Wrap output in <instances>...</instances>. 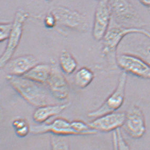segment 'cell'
<instances>
[{
  "mask_svg": "<svg viewBox=\"0 0 150 150\" xmlns=\"http://www.w3.org/2000/svg\"><path fill=\"white\" fill-rule=\"evenodd\" d=\"M132 34H141L150 39V32L144 28L126 27L118 25L116 23L111 27L109 26L103 39L102 55L111 64L116 65L118 46L124 37Z\"/></svg>",
  "mask_w": 150,
  "mask_h": 150,
  "instance_id": "obj_2",
  "label": "cell"
},
{
  "mask_svg": "<svg viewBox=\"0 0 150 150\" xmlns=\"http://www.w3.org/2000/svg\"><path fill=\"white\" fill-rule=\"evenodd\" d=\"M127 80V74L122 71L120 74L117 86L114 91L99 108L89 112L88 117L96 118L106 114L117 111L122 106L125 100Z\"/></svg>",
  "mask_w": 150,
  "mask_h": 150,
  "instance_id": "obj_6",
  "label": "cell"
},
{
  "mask_svg": "<svg viewBox=\"0 0 150 150\" xmlns=\"http://www.w3.org/2000/svg\"><path fill=\"white\" fill-rule=\"evenodd\" d=\"M37 64V60L34 56L27 54L11 59L3 69L7 75L23 76Z\"/></svg>",
  "mask_w": 150,
  "mask_h": 150,
  "instance_id": "obj_13",
  "label": "cell"
},
{
  "mask_svg": "<svg viewBox=\"0 0 150 150\" xmlns=\"http://www.w3.org/2000/svg\"><path fill=\"white\" fill-rule=\"evenodd\" d=\"M55 100L64 101L69 95V87L61 70L55 64H52L50 77L45 84Z\"/></svg>",
  "mask_w": 150,
  "mask_h": 150,
  "instance_id": "obj_10",
  "label": "cell"
},
{
  "mask_svg": "<svg viewBox=\"0 0 150 150\" xmlns=\"http://www.w3.org/2000/svg\"><path fill=\"white\" fill-rule=\"evenodd\" d=\"M6 80L9 85L27 103L36 107L54 104L47 87L23 76L6 75Z\"/></svg>",
  "mask_w": 150,
  "mask_h": 150,
  "instance_id": "obj_1",
  "label": "cell"
},
{
  "mask_svg": "<svg viewBox=\"0 0 150 150\" xmlns=\"http://www.w3.org/2000/svg\"><path fill=\"white\" fill-rule=\"evenodd\" d=\"M70 105V103L63 104L54 103L37 107L33 114V119L38 124H43L51 117L62 113Z\"/></svg>",
  "mask_w": 150,
  "mask_h": 150,
  "instance_id": "obj_14",
  "label": "cell"
},
{
  "mask_svg": "<svg viewBox=\"0 0 150 150\" xmlns=\"http://www.w3.org/2000/svg\"><path fill=\"white\" fill-rule=\"evenodd\" d=\"M111 18L109 0H100L96 8L92 28V36L95 40H103L109 28Z\"/></svg>",
  "mask_w": 150,
  "mask_h": 150,
  "instance_id": "obj_9",
  "label": "cell"
},
{
  "mask_svg": "<svg viewBox=\"0 0 150 150\" xmlns=\"http://www.w3.org/2000/svg\"><path fill=\"white\" fill-rule=\"evenodd\" d=\"M71 125L78 135H91L96 134L98 132L92 129L88 124L79 120H73L71 122Z\"/></svg>",
  "mask_w": 150,
  "mask_h": 150,
  "instance_id": "obj_18",
  "label": "cell"
},
{
  "mask_svg": "<svg viewBox=\"0 0 150 150\" xmlns=\"http://www.w3.org/2000/svg\"><path fill=\"white\" fill-rule=\"evenodd\" d=\"M111 17L114 22L126 27L142 28L144 25L130 0H109Z\"/></svg>",
  "mask_w": 150,
  "mask_h": 150,
  "instance_id": "obj_3",
  "label": "cell"
},
{
  "mask_svg": "<svg viewBox=\"0 0 150 150\" xmlns=\"http://www.w3.org/2000/svg\"><path fill=\"white\" fill-rule=\"evenodd\" d=\"M52 69V64H37L23 76L38 83L46 84L50 77Z\"/></svg>",
  "mask_w": 150,
  "mask_h": 150,
  "instance_id": "obj_15",
  "label": "cell"
},
{
  "mask_svg": "<svg viewBox=\"0 0 150 150\" xmlns=\"http://www.w3.org/2000/svg\"><path fill=\"white\" fill-rule=\"evenodd\" d=\"M59 63L61 70L67 75L72 74L74 72L78 67L75 58L67 50H62L59 57Z\"/></svg>",
  "mask_w": 150,
  "mask_h": 150,
  "instance_id": "obj_16",
  "label": "cell"
},
{
  "mask_svg": "<svg viewBox=\"0 0 150 150\" xmlns=\"http://www.w3.org/2000/svg\"><path fill=\"white\" fill-rule=\"evenodd\" d=\"M124 131L133 139H139L144 135L146 131L144 115L142 109L136 105L130 107L126 112Z\"/></svg>",
  "mask_w": 150,
  "mask_h": 150,
  "instance_id": "obj_8",
  "label": "cell"
},
{
  "mask_svg": "<svg viewBox=\"0 0 150 150\" xmlns=\"http://www.w3.org/2000/svg\"><path fill=\"white\" fill-rule=\"evenodd\" d=\"M51 150H70V143L66 136H50Z\"/></svg>",
  "mask_w": 150,
  "mask_h": 150,
  "instance_id": "obj_19",
  "label": "cell"
},
{
  "mask_svg": "<svg viewBox=\"0 0 150 150\" xmlns=\"http://www.w3.org/2000/svg\"><path fill=\"white\" fill-rule=\"evenodd\" d=\"M44 23L45 27L48 29H52L57 25L55 17L50 11L44 17Z\"/></svg>",
  "mask_w": 150,
  "mask_h": 150,
  "instance_id": "obj_23",
  "label": "cell"
},
{
  "mask_svg": "<svg viewBox=\"0 0 150 150\" xmlns=\"http://www.w3.org/2000/svg\"><path fill=\"white\" fill-rule=\"evenodd\" d=\"M29 125L27 120L24 118L18 117L13 120L12 122V126L14 128V131H18L25 127Z\"/></svg>",
  "mask_w": 150,
  "mask_h": 150,
  "instance_id": "obj_24",
  "label": "cell"
},
{
  "mask_svg": "<svg viewBox=\"0 0 150 150\" xmlns=\"http://www.w3.org/2000/svg\"><path fill=\"white\" fill-rule=\"evenodd\" d=\"M142 5L150 8V0H139Z\"/></svg>",
  "mask_w": 150,
  "mask_h": 150,
  "instance_id": "obj_25",
  "label": "cell"
},
{
  "mask_svg": "<svg viewBox=\"0 0 150 150\" xmlns=\"http://www.w3.org/2000/svg\"><path fill=\"white\" fill-rule=\"evenodd\" d=\"M29 14L25 10L20 8L17 10L12 23V29L8 39L6 49L0 57V67L2 69L11 60L17 50L22 37L23 26Z\"/></svg>",
  "mask_w": 150,
  "mask_h": 150,
  "instance_id": "obj_4",
  "label": "cell"
},
{
  "mask_svg": "<svg viewBox=\"0 0 150 150\" xmlns=\"http://www.w3.org/2000/svg\"><path fill=\"white\" fill-rule=\"evenodd\" d=\"M116 63L117 67L127 74L150 80V65L138 56L128 53L117 55Z\"/></svg>",
  "mask_w": 150,
  "mask_h": 150,
  "instance_id": "obj_7",
  "label": "cell"
},
{
  "mask_svg": "<svg viewBox=\"0 0 150 150\" xmlns=\"http://www.w3.org/2000/svg\"><path fill=\"white\" fill-rule=\"evenodd\" d=\"M97 1H100V0H97Z\"/></svg>",
  "mask_w": 150,
  "mask_h": 150,
  "instance_id": "obj_27",
  "label": "cell"
},
{
  "mask_svg": "<svg viewBox=\"0 0 150 150\" xmlns=\"http://www.w3.org/2000/svg\"><path fill=\"white\" fill-rule=\"evenodd\" d=\"M30 133L34 135L51 133L58 136L78 135L73 129L71 122L63 118H57L48 124H41L30 126Z\"/></svg>",
  "mask_w": 150,
  "mask_h": 150,
  "instance_id": "obj_11",
  "label": "cell"
},
{
  "mask_svg": "<svg viewBox=\"0 0 150 150\" xmlns=\"http://www.w3.org/2000/svg\"><path fill=\"white\" fill-rule=\"evenodd\" d=\"M47 1H48V2H51V1H52L53 0H46Z\"/></svg>",
  "mask_w": 150,
  "mask_h": 150,
  "instance_id": "obj_26",
  "label": "cell"
},
{
  "mask_svg": "<svg viewBox=\"0 0 150 150\" xmlns=\"http://www.w3.org/2000/svg\"><path fill=\"white\" fill-rule=\"evenodd\" d=\"M50 12L55 17L57 25L82 33L89 30V20L84 14L79 11L65 6H57L52 8Z\"/></svg>",
  "mask_w": 150,
  "mask_h": 150,
  "instance_id": "obj_5",
  "label": "cell"
},
{
  "mask_svg": "<svg viewBox=\"0 0 150 150\" xmlns=\"http://www.w3.org/2000/svg\"><path fill=\"white\" fill-rule=\"evenodd\" d=\"M95 78L94 73L86 67H81L75 73L74 83L80 89H84L89 86Z\"/></svg>",
  "mask_w": 150,
  "mask_h": 150,
  "instance_id": "obj_17",
  "label": "cell"
},
{
  "mask_svg": "<svg viewBox=\"0 0 150 150\" xmlns=\"http://www.w3.org/2000/svg\"><path fill=\"white\" fill-rule=\"evenodd\" d=\"M125 117L126 112L115 111L94 118L88 124L97 132L108 133L116 131L122 127Z\"/></svg>",
  "mask_w": 150,
  "mask_h": 150,
  "instance_id": "obj_12",
  "label": "cell"
},
{
  "mask_svg": "<svg viewBox=\"0 0 150 150\" xmlns=\"http://www.w3.org/2000/svg\"><path fill=\"white\" fill-rule=\"evenodd\" d=\"M131 54L139 56L150 65V44L143 42L136 45L134 46V50H131Z\"/></svg>",
  "mask_w": 150,
  "mask_h": 150,
  "instance_id": "obj_21",
  "label": "cell"
},
{
  "mask_svg": "<svg viewBox=\"0 0 150 150\" xmlns=\"http://www.w3.org/2000/svg\"><path fill=\"white\" fill-rule=\"evenodd\" d=\"M0 41L3 42L8 40L12 29V23H1L0 25Z\"/></svg>",
  "mask_w": 150,
  "mask_h": 150,
  "instance_id": "obj_22",
  "label": "cell"
},
{
  "mask_svg": "<svg viewBox=\"0 0 150 150\" xmlns=\"http://www.w3.org/2000/svg\"><path fill=\"white\" fill-rule=\"evenodd\" d=\"M112 145L113 150H131L129 145L122 136L120 128L112 133Z\"/></svg>",
  "mask_w": 150,
  "mask_h": 150,
  "instance_id": "obj_20",
  "label": "cell"
}]
</instances>
